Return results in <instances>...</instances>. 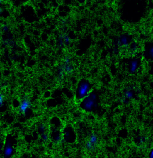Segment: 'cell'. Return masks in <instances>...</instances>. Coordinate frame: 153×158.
I'll list each match as a JSON object with an SVG mask.
<instances>
[{
  "instance_id": "cell-1",
  "label": "cell",
  "mask_w": 153,
  "mask_h": 158,
  "mask_svg": "<svg viewBox=\"0 0 153 158\" xmlns=\"http://www.w3.org/2000/svg\"><path fill=\"white\" fill-rule=\"evenodd\" d=\"M97 96L96 93L91 92L86 97L82 100V106L84 110L91 112L97 106Z\"/></svg>"
},
{
  "instance_id": "cell-2",
  "label": "cell",
  "mask_w": 153,
  "mask_h": 158,
  "mask_svg": "<svg viewBox=\"0 0 153 158\" xmlns=\"http://www.w3.org/2000/svg\"><path fill=\"white\" fill-rule=\"evenodd\" d=\"M91 92V86L90 83L86 81H82L79 84L77 89V97L79 99L82 100Z\"/></svg>"
},
{
  "instance_id": "cell-3",
  "label": "cell",
  "mask_w": 153,
  "mask_h": 158,
  "mask_svg": "<svg viewBox=\"0 0 153 158\" xmlns=\"http://www.w3.org/2000/svg\"><path fill=\"white\" fill-rule=\"evenodd\" d=\"M142 65V61L140 58L137 56H133L127 64L129 72L132 75H134L138 72Z\"/></svg>"
},
{
  "instance_id": "cell-4",
  "label": "cell",
  "mask_w": 153,
  "mask_h": 158,
  "mask_svg": "<svg viewBox=\"0 0 153 158\" xmlns=\"http://www.w3.org/2000/svg\"><path fill=\"white\" fill-rule=\"evenodd\" d=\"M143 57L147 62H153V41L148 42L144 46Z\"/></svg>"
},
{
  "instance_id": "cell-5",
  "label": "cell",
  "mask_w": 153,
  "mask_h": 158,
  "mask_svg": "<svg viewBox=\"0 0 153 158\" xmlns=\"http://www.w3.org/2000/svg\"><path fill=\"white\" fill-rule=\"evenodd\" d=\"M73 71V67L70 64V59L65 58L62 66L59 69V75L62 77L65 74H70Z\"/></svg>"
},
{
  "instance_id": "cell-6",
  "label": "cell",
  "mask_w": 153,
  "mask_h": 158,
  "mask_svg": "<svg viewBox=\"0 0 153 158\" xmlns=\"http://www.w3.org/2000/svg\"><path fill=\"white\" fill-rule=\"evenodd\" d=\"M98 143V138L96 134H92L90 136L89 139L85 144L86 150L89 152H92L95 150Z\"/></svg>"
},
{
  "instance_id": "cell-7",
  "label": "cell",
  "mask_w": 153,
  "mask_h": 158,
  "mask_svg": "<svg viewBox=\"0 0 153 158\" xmlns=\"http://www.w3.org/2000/svg\"><path fill=\"white\" fill-rule=\"evenodd\" d=\"M132 41L131 36L127 34H124L119 37L117 41V44L121 47L129 48Z\"/></svg>"
},
{
  "instance_id": "cell-8",
  "label": "cell",
  "mask_w": 153,
  "mask_h": 158,
  "mask_svg": "<svg viewBox=\"0 0 153 158\" xmlns=\"http://www.w3.org/2000/svg\"><path fill=\"white\" fill-rule=\"evenodd\" d=\"M31 106L30 101L28 98H24L21 100L19 104L18 110L23 115H25L28 112Z\"/></svg>"
},
{
  "instance_id": "cell-9",
  "label": "cell",
  "mask_w": 153,
  "mask_h": 158,
  "mask_svg": "<svg viewBox=\"0 0 153 158\" xmlns=\"http://www.w3.org/2000/svg\"><path fill=\"white\" fill-rule=\"evenodd\" d=\"M135 91L133 89L129 88L127 89L124 92V97L122 99V102L125 104L129 103L130 101L133 99L135 96Z\"/></svg>"
},
{
  "instance_id": "cell-10",
  "label": "cell",
  "mask_w": 153,
  "mask_h": 158,
  "mask_svg": "<svg viewBox=\"0 0 153 158\" xmlns=\"http://www.w3.org/2000/svg\"><path fill=\"white\" fill-rule=\"evenodd\" d=\"M130 54L132 57L135 56L138 54L140 50V46L139 44L136 41H132L129 47Z\"/></svg>"
},
{
  "instance_id": "cell-11",
  "label": "cell",
  "mask_w": 153,
  "mask_h": 158,
  "mask_svg": "<svg viewBox=\"0 0 153 158\" xmlns=\"http://www.w3.org/2000/svg\"><path fill=\"white\" fill-rule=\"evenodd\" d=\"M13 149L12 145L10 142H8L5 147L4 155L6 158H9L11 156L13 153Z\"/></svg>"
},
{
  "instance_id": "cell-12",
  "label": "cell",
  "mask_w": 153,
  "mask_h": 158,
  "mask_svg": "<svg viewBox=\"0 0 153 158\" xmlns=\"http://www.w3.org/2000/svg\"><path fill=\"white\" fill-rule=\"evenodd\" d=\"M147 137L145 136H140L137 139V143L138 145H143L147 141Z\"/></svg>"
},
{
  "instance_id": "cell-13",
  "label": "cell",
  "mask_w": 153,
  "mask_h": 158,
  "mask_svg": "<svg viewBox=\"0 0 153 158\" xmlns=\"http://www.w3.org/2000/svg\"><path fill=\"white\" fill-rule=\"evenodd\" d=\"M70 42V38L66 35H62V36L60 38V42L64 44H68Z\"/></svg>"
},
{
  "instance_id": "cell-14",
  "label": "cell",
  "mask_w": 153,
  "mask_h": 158,
  "mask_svg": "<svg viewBox=\"0 0 153 158\" xmlns=\"http://www.w3.org/2000/svg\"><path fill=\"white\" fill-rule=\"evenodd\" d=\"M63 141L62 137L60 134H57L55 136L54 138V141L57 144L62 143Z\"/></svg>"
},
{
  "instance_id": "cell-15",
  "label": "cell",
  "mask_w": 153,
  "mask_h": 158,
  "mask_svg": "<svg viewBox=\"0 0 153 158\" xmlns=\"http://www.w3.org/2000/svg\"><path fill=\"white\" fill-rule=\"evenodd\" d=\"M4 101L5 99L4 96L1 93H0V107H2L4 106Z\"/></svg>"
},
{
  "instance_id": "cell-16",
  "label": "cell",
  "mask_w": 153,
  "mask_h": 158,
  "mask_svg": "<svg viewBox=\"0 0 153 158\" xmlns=\"http://www.w3.org/2000/svg\"><path fill=\"white\" fill-rule=\"evenodd\" d=\"M41 138L43 141L47 142L48 139V136L46 133H42V134Z\"/></svg>"
},
{
  "instance_id": "cell-17",
  "label": "cell",
  "mask_w": 153,
  "mask_h": 158,
  "mask_svg": "<svg viewBox=\"0 0 153 158\" xmlns=\"http://www.w3.org/2000/svg\"><path fill=\"white\" fill-rule=\"evenodd\" d=\"M46 127L45 126L44 124H40L39 126V130L42 133H45V130Z\"/></svg>"
},
{
  "instance_id": "cell-18",
  "label": "cell",
  "mask_w": 153,
  "mask_h": 158,
  "mask_svg": "<svg viewBox=\"0 0 153 158\" xmlns=\"http://www.w3.org/2000/svg\"><path fill=\"white\" fill-rule=\"evenodd\" d=\"M2 30H3V31H5V32H6V31L7 32L9 30V28H8L7 25H5L2 27Z\"/></svg>"
},
{
  "instance_id": "cell-19",
  "label": "cell",
  "mask_w": 153,
  "mask_h": 158,
  "mask_svg": "<svg viewBox=\"0 0 153 158\" xmlns=\"http://www.w3.org/2000/svg\"><path fill=\"white\" fill-rule=\"evenodd\" d=\"M149 158H153V148H152L149 152Z\"/></svg>"
},
{
  "instance_id": "cell-20",
  "label": "cell",
  "mask_w": 153,
  "mask_h": 158,
  "mask_svg": "<svg viewBox=\"0 0 153 158\" xmlns=\"http://www.w3.org/2000/svg\"><path fill=\"white\" fill-rule=\"evenodd\" d=\"M2 11H3V10L1 7H0V14L2 13Z\"/></svg>"
},
{
  "instance_id": "cell-21",
  "label": "cell",
  "mask_w": 153,
  "mask_h": 158,
  "mask_svg": "<svg viewBox=\"0 0 153 158\" xmlns=\"http://www.w3.org/2000/svg\"><path fill=\"white\" fill-rule=\"evenodd\" d=\"M152 63H153V62H152ZM152 72H153V66H152Z\"/></svg>"
}]
</instances>
